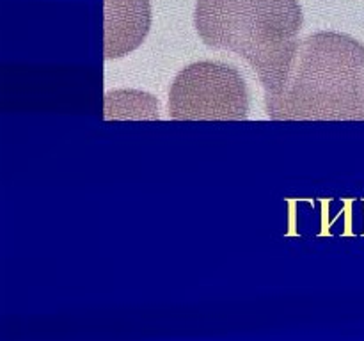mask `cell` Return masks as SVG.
Here are the masks:
<instances>
[{
  "mask_svg": "<svg viewBox=\"0 0 364 341\" xmlns=\"http://www.w3.org/2000/svg\"><path fill=\"white\" fill-rule=\"evenodd\" d=\"M265 110L270 119H364L363 43L333 31L299 39Z\"/></svg>",
  "mask_w": 364,
  "mask_h": 341,
  "instance_id": "obj_1",
  "label": "cell"
},
{
  "mask_svg": "<svg viewBox=\"0 0 364 341\" xmlns=\"http://www.w3.org/2000/svg\"><path fill=\"white\" fill-rule=\"evenodd\" d=\"M302 23L299 0H198L194 9L201 41L247 60L265 92L279 85L297 48Z\"/></svg>",
  "mask_w": 364,
  "mask_h": 341,
  "instance_id": "obj_2",
  "label": "cell"
},
{
  "mask_svg": "<svg viewBox=\"0 0 364 341\" xmlns=\"http://www.w3.org/2000/svg\"><path fill=\"white\" fill-rule=\"evenodd\" d=\"M247 84L237 67L219 60H198L174 77L167 110L173 119H245Z\"/></svg>",
  "mask_w": 364,
  "mask_h": 341,
  "instance_id": "obj_3",
  "label": "cell"
},
{
  "mask_svg": "<svg viewBox=\"0 0 364 341\" xmlns=\"http://www.w3.org/2000/svg\"><path fill=\"white\" fill-rule=\"evenodd\" d=\"M151 28L149 0H105L103 57L121 59L144 43Z\"/></svg>",
  "mask_w": 364,
  "mask_h": 341,
  "instance_id": "obj_4",
  "label": "cell"
}]
</instances>
